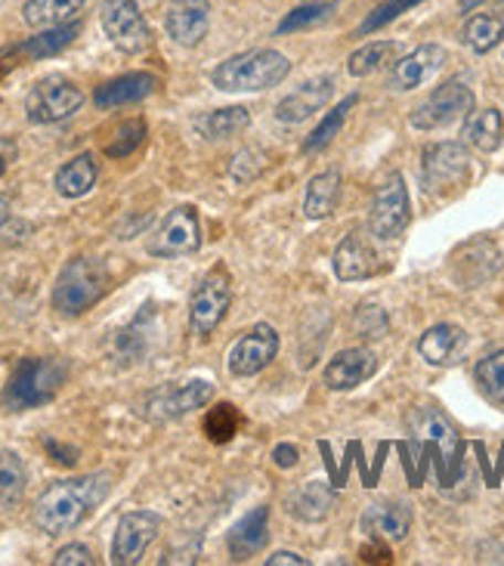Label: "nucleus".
<instances>
[{"mask_svg": "<svg viewBox=\"0 0 504 566\" xmlns=\"http://www.w3.org/2000/svg\"><path fill=\"white\" fill-rule=\"evenodd\" d=\"M375 371H378V356L368 347H350V350L337 353L325 366V384H328V390L344 394V390L366 384Z\"/></svg>", "mask_w": 504, "mask_h": 566, "instance_id": "19", "label": "nucleus"}, {"mask_svg": "<svg viewBox=\"0 0 504 566\" xmlns=\"http://www.w3.org/2000/svg\"><path fill=\"white\" fill-rule=\"evenodd\" d=\"M273 461L282 468V471H288V468H297V461H301V452H297V446L288 443H279L273 449Z\"/></svg>", "mask_w": 504, "mask_h": 566, "instance_id": "44", "label": "nucleus"}, {"mask_svg": "<svg viewBox=\"0 0 504 566\" xmlns=\"http://www.w3.org/2000/svg\"><path fill=\"white\" fill-rule=\"evenodd\" d=\"M10 155H0V174H3V170H7V165H10Z\"/></svg>", "mask_w": 504, "mask_h": 566, "instance_id": "49", "label": "nucleus"}, {"mask_svg": "<svg viewBox=\"0 0 504 566\" xmlns=\"http://www.w3.org/2000/svg\"><path fill=\"white\" fill-rule=\"evenodd\" d=\"M53 564L56 566H93L96 560H93L91 548H84V545H65V548H60V552H56Z\"/></svg>", "mask_w": 504, "mask_h": 566, "instance_id": "43", "label": "nucleus"}, {"mask_svg": "<svg viewBox=\"0 0 504 566\" xmlns=\"http://www.w3.org/2000/svg\"><path fill=\"white\" fill-rule=\"evenodd\" d=\"M359 526L371 542H402L412 530V511L402 502H375L363 511Z\"/></svg>", "mask_w": 504, "mask_h": 566, "instance_id": "20", "label": "nucleus"}, {"mask_svg": "<svg viewBox=\"0 0 504 566\" xmlns=\"http://www.w3.org/2000/svg\"><path fill=\"white\" fill-rule=\"evenodd\" d=\"M112 289V273L99 258H72L62 266L60 279L53 285V310L60 316H81L99 304Z\"/></svg>", "mask_w": 504, "mask_h": 566, "instance_id": "3", "label": "nucleus"}, {"mask_svg": "<svg viewBox=\"0 0 504 566\" xmlns=\"http://www.w3.org/2000/svg\"><path fill=\"white\" fill-rule=\"evenodd\" d=\"M353 328H356V335L363 337H381L387 335L390 319H387V313H384L381 306L363 304L356 310V316H353Z\"/></svg>", "mask_w": 504, "mask_h": 566, "instance_id": "42", "label": "nucleus"}, {"mask_svg": "<svg viewBox=\"0 0 504 566\" xmlns=\"http://www.w3.org/2000/svg\"><path fill=\"white\" fill-rule=\"evenodd\" d=\"M468 344H471V337H468L464 328L452 325V322H440V325H433L421 335L418 353L430 366H455V363H461V356L468 353Z\"/></svg>", "mask_w": 504, "mask_h": 566, "instance_id": "21", "label": "nucleus"}, {"mask_svg": "<svg viewBox=\"0 0 504 566\" xmlns=\"http://www.w3.org/2000/svg\"><path fill=\"white\" fill-rule=\"evenodd\" d=\"M359 557H363V560H375V564H390V548H387V542H378V545H366Z\"/></svg>", "mask_w": 504, "mask_h": 566, "instance_id": "45", "label": "nucleus"}, {"mask_svg": "<svg viewBox=\"0 0 504 566\" xmlns=\"http://www.w3.org/2000/svg\"><path fill=\"white\" fill-rule=\"evenodd\" d=\"M399 53L397 41H371V44L359 46L347 60V72L353 77H368L375 72H381L387 62H393V56Z\"/></svg>", "mask_w": 504, "mask_h": 566, "instance_id": "34", "label": "nucleus"}, {"mask_svg": "<svg viewBox=\"0 0 504 566\" xmlns=\"http://www.w3.org/2000/svg\"><path fill=\"white\" fill-rule=\"evenodd\" d=\"M461 137L468 146H474L480 153H495L504 139V118L498 108H483V112H471L464 118Z\"/></svg>", "mask_w": 504, "mask_h": 566, "instance_id": "28", "label": "nucleus"}, {"mask_svg": "<svg viewBox=\"0 0 504 566\" xmlns=\"http://www.w3.org/2000/svg\"><path fill=\"white\" fill-rule=\"evenodd\" d=\"M471 177V153L461 143H437L424 149L421 184L430 196H449Z\"/></svg>", "mask_w": 504, "mask_h": 566, "instance_id": "6", "label": "nucleus"}, {"mask_svg": "<svg viewBox=\"0 0 504 566\" xmlns=\"http://www.w3.org/2000/svg\"><path fill=\"white\" fill-rule=\"evenodd\" d=\"M143 139H146V122L143 118L118 124L115 137L106 143V155L108 158H127V155H134L143 146Z\"/></svg>", "mask_w": 504, "mask_h": 566, "instance_id": "40", "label": "nucleus"}, {"mask_svg": "<svg viewBox=\"0 0 504 566\" xmlns=\"http://www.w3.org/2000/svg\"><path fill=\"white\" fill-rule=\"evenodd\" d=\"M412 223V201H409V189L406 180L393 174L390 180H384L381 189L375 192L371 211H368V230L384 242L399 239Z\"/></svg>", "mask_w": 504, "mask_h": 566, "instance_id": "9", "label": "nucleus"}, {"mask_svg": "<svg viewBox=\"0 0 504 566\" xmlns=\"http://www.w3.org/2000/svg\"><path fill=\"white\" fill-rule=\"evenodd\" d=\"M474 378L483 390V397L504 406V350H495L490 356H483L474 368Z\"/></svg>", "mask_w": 504, "mask_h": 566, "instance_id": "35", "label": "nucleus"}, {"mask_svg": "<svg viewBox=\"0 0 504 566\" xmlns=\"http://www.w3.org/2000/svg\"><path fill=\"white\" fill-rule=\"evenodd\" d=\"M211 399H214V384L211 381L174 384V387L155 390L153 397L146 399L143 412L149 421H174V418H183V415L208 406Z\"/></svg>", "mask_w": 504, "mask_h": 566, "instance_id": "13", "label": "nucleus"}, {"mask_svg": "<svg viewBox=\"0 0 504 566\" xmlns=\"http://www.w3.org/2000/svg\"><path fill=\"white\" fill-rule=\"evenodd\" d=\"M158 530H161V517L155 511H130V514H124L118 526H115V538H112V564H139L146 548L158 536Z\"/></svg>", "mask_w": 504, "mask_h": 566, "instance_id": "12", "label": "nucleus"}, {"mask_svg": "<svg viewBox=\"0 0 504 566\" xmlns=\"http://www.w3.org/2000/svg\"><path fill=\"white\" fill-rule=\"evenodd\" d=\"M474 112V91L464 77H452L443 87L430 93L428 99L412 112L414 130H443L452 124L464 122Z\"/></svg>", "mask_w": 504, "mask_h": 566, "instance_id": "5", "label": "nucleus"}, {"mask_svg": "<svg viewBox=\"0 0 504 566\" xmlns=\"http://www.w3.org/2000/svg\"><path fill=\"white\" fill-rule=\"evenodd\" d=\"M239 412H235V406L230 402H220L214 406L208 418H204V433H208V440L211 443H230L232 437H235V430H239Z\"/></svg>", "mask_w": 504, "mask_h": 566, "instance_id": "39", "label": "nucleus"}, {"mask_svg": "<svg viewBox=\"0 0 504 566\" xmlns=\"http://www.w3.org/2000/svg\"><path fill=\"white\" fill-rule=\"evenodd\" d=\"M449 60L445 46L440 44H421L418 50H412L409 56L393 62L390 69V87L393 91H414V87H424L430 77L437 75L440 69Z\"/></svg>", "mask_w": 504, "mask_h": 566, "instance_id": "16", "label": "nucleus"}, {"mask_svg": "<svg viewBox=\"0 0 504 566\" xmlns=\"http://www.w3.org/2000/svg\"><path fill=\"white\" fill-rule=\"evenodd\" d=\"M409 428H412L414 437H424V440H433V443L440 446L449 468L459 464L461 437L459 430L445 421V415H440L437 409H414L412 418H409Z\"/></svg>", "mask_w": 504, "mask_h": 566, "instance_id": "25", "label": "nucleus"}, {"mask_svg": "<svg viewBox=\"0 0 504 566\" xmlns=\"http://www.w3.org/2000/svg\"><path fill=\"white\" fill-rule=\"evenodd\" d=\"M337 201H340V174L337 170H325L319 177H313L306 184L304 214L309 220H325L335 214Z\"/></svg>", "mask_w": 504, "mask_h": 566, "instance_id": "31", "label": "nucleus"}, {"mask_svg": "<svg viewBox=\"0 0 504 566\" xmlns=\"http://www.w3.org/2000/svg\"><path fill=\"white\" fill-rule=\"evenodd\" d=\"M0 3H3V0H0Z\"/></svg>", "mask_w": 504, "mask_h": 566, "instance_id": "50", "label": "nucleus"}, {"mask_svg": "<svg viewBox=\"0 0 504 566\" xmlns=\"http://www.w3.org/2000/svg\"><path fill=\"white\" fill-rule=\"evenodd\" d=\"M306 566V557H301V554L294 552H279L273 554V557H266V566Z\"/></svg>", "mask_w": 504, "mask_h": 566, "instance_id": "46", "label": "nucleus"}, {"mask_svg": "<svg viewBox=\"0 0 504 566\" xmlns=\"http://www.w3.org/2000/svg\"><path fill=\"white\" fill-rule=\"evenodd\" d=\"M99 22L112 44L118 46L127 56H137L149 46V25L139 13L137 0H106L99 7Z\"/></svg>", "mask_w": 504, "mask_h": 566, "instance_id": "10", "label": "nucleus"}, {"mask_svg": "<svg viewBox=\"0 0 504 566\" xmlns=\"http://www.w3.org/2000/svg\"><path fill=\"white\" fill-rule=\"evenodd\" d=\"M332 93H335V81L328 75L306 81V84H301L297 91L288 93V96L275 106V122L288 124V127L304 124L306 118H313V115L332 99Z\"/></svg>", "mask_w": 504, "mask_h": 566, "instance_id": "18", "label": "nucleus"}, {"mask_svg": "<svg viewBox=\"0 0 504 566\" xmlns=\"http://www.w3.org/2000/svg\"><path fill=\"white\" fill-rule=\"evenodd\" d=\"M77 34H81V22H65V25H53V29L41 31V34H34V38L22 41V44L10 46L7 53L22 62L44 60V56H56L60 50H65Z\"/></svg>", "mask_w": 504, "mask_h": 566, "instance_id": "27", "label": "nucleus"}, {"mask_svg": "<svg viewBox=\"0 0 504 566\" xmlns=\"http://www.w3.org/2000/svg\"><path fill=\"white\" fill-rule=\"evenodd\" d=\"M232 304V279L227 270H211L189 297V328L192 335H211L227 319Z\"/></svg>", "mask_w": 504, "mask_h": 566, "instance_id": "8", "label": "nucleus"}, {"mask_svg": "<svg viewBox=\"0 0 504 566\" xmlns=\"http://www.w3.org/2000/svg\"><path fill=\"white\" fill-rule=\"evenodd\" d=\"M251 124V115H248L245 106H230V108H217V112H204L199 115L192 127L196 134L204 139H232L239 137L242 130H248Z\"/></svg>", "mask_w": 504, "mask_h": 566, "instance_id": "30", "label": "nucleus"}, {"mask_svg": "<svg viewBox=\"0 0 504 566\" xmlns=\"http://www.w3.org/2000/svg\"><path fill=\"white\" fill-rule=\"evenodd\" d=\"M149 254L153 258H186V254H196L201 248V223L199 211L192 205H180L174 208L161 227L149 239Z\"/></svg>", "mask_w": 504, "mask_h": 566, "instance_id": "11", "label": "nucleus"}, {"mask_svg": "<svg viewBox=\"0 0 504 566\" xmlns=\"http://www.w3.org/2000/svg\"><path fill=\"white\" fill-rule=\"evenodd\" d=\"M291 72V62L279 50H245L211 72V84L223 93H260L279 87Z\"/></svg>", "mask_w": 504, "mask_h": 566, "instance_id": "2", "label": "nucleus"}, {"mask_svg": "<svg viewBox=\"0 0 504 566\" xmlns=\"http://www.w3.org/2000/svg\"><path fill=\"white\" fill-rule=\"evenodd\" d=\"M7 223H10V201L0 199V230H3Z\"/></svg>", "mask_w": 504, "mask_h": 566, "instance_id": "48", "label": "nucleus"}, {"mask_svg": "<svg viewBox=\"0 0 504 566\" xmlns=\"http://www.w3.org/2000/svg\"><path fill=\"white\" fill-rule=\"evenodd\" d=\"M84 106V93L69 77H41L25 96V115L31 124H56L72 118Z\"/></svg>", "mask_w": 504, "mask_h": 566, "instance_id": "7", "label": "nucleus"}, {"mask_svg": "<svg viewBox=\"0 0 504 566\" xmlns=\"http://www.w3.org/2000/svg\"><path fill=\"white\" fill-rule=\"evenodd\" d=\"M421 0H384L381 7H375L368 19L359 25V34H371V31L384 29V25H390L393 19H399L402 13H409L412 7H418Z\"/></svg>", "mask_w": 504, "mask_h": 566, "instance_id": "41", "label": "nucleus"}, {"mask_svg": "<svg viewBox=\"0 0 504 566\" xmlns=\"http://www.w3.org/2000/svg\"><path fill=\"white\" fill-rule=\"evenodd\" d=\"M165 29L180 46H199L211 29L208 0H170L165 13Z\"/></svg>", "mask_w": 504, "mask_h": 566, "instance_id": "15", "label": "nucleus"}, {"mask_svg": "<svg viewBox=\"0 0 504 566\" xmlns=\"http://www.w3.org/2000/svg\"><path fill=\"white\" fill-rule=\"evenodd\" d=\"M87 0H25L22 15L31 29H53V25H65L69 19L81 13Z\"/></svg>", "mask_w": 504, "mask_h": 566, "instance_id": "32", "label": "nucleus"}, {"mask_svg": "<svg viewBox=\"0 0 504 566\" xmlns=\"http://www.w3.org/2000/svg\"><path fill=\"white\" fill-rule=\"evenodd\" d=\"M96 158L91 153L75 155L72 161H65L60 170H56V192H60L62 199H81V196H87L96 184Z\"/></svg>", "mask_w": 504, "mask_h": 566, "instance_id": "29", "label": "nucleus"}, {"mask_svg": "<svg viewBox=\"0 0 504 566\" xmlns=\"http://www.w3.org/2000/svg\"><path fill=\"white\" fill-rule=\"evenodd\" d=\"M504 38V0L492 3L486 10L474 13L461 25V41L474 53H490L492 46Z\"/></svg>", "mask_w": 504, "mask_h": 566, "instance_id": "26", "label": "nucleus"}, {"mask_svg": "<svg viewBox=\"0 0 504 566\" xmlns=\"http://www.w3.org/2000/svg\"><path fill=\"white\" fill-rule=\"evenodd\" d=\"M279 353V335L273 325H254L245 337H239L230 350V375L235 378H254L270 366Z\"/></svg>", "mask_w": 504, "mask_h": 566, "instance_id": "14", "label": "nucleus"}, {"mask_svg": "<svg viewBox=\"0 0 504 566\" xmlns=\"http://www.w3.org/2000/svg\"><path fill=\"white\" fill-rule=\"evenodd\" d=\"M384 270L381 254L368 242L363 232H350L335 251V276L340 282H363L378 276Z\"/></svg>", "mask_w": 504, "mask_h": 566, "instance_id": "17", "label": "nucleus"}, {"mask_svg": "<svg viewBox=\"0 0 504 566\" xmlns=\"http://www.w3.org/2000/svg\"><path fill=\"white\" fill-rule=\"evenodd\" d=\"M337 502V492L322 480H306L288 495V514L301 523H322Z\"/></svg>", "mask_w": 504, "mask_h": 566, "instance_id": "24", "label": "nucleus"}, {"mask_svg": "<svg viewBox=\"0 0 504 566\" xmlns=\"http://www.w3.org/2000/svg\"><path fill=\"white\" fill-rule=\"evenodd\" d=\"M29 486V468L19 459V452H0V511H10L22 502Z\"/></svg>", "mask_w": 504, "mask_h": 566, "instance_id": "33", "label": "nucleus"}, {"mask_svg": "<svg viewBox=\"0 0 504 566\" xmlns=\"http://www.w3.org/2000/svg\"><path fill=\"white\" fill-rule=\"evenodd\" d=\"M149 322H153V306H146L137 319L130 322L118 335V353H122L124 359H139L143 356L146 340H149Z\"/></svg>", "mask_w": 504, "mask_h": 566, "instance_id": "38", "label": "nucleus"}, {"mask_svg": "<svg viewBox=\"0 0 504 566\" xmlns=\"http://www.w3.org/2000/svg\"><path fill=\"white\" fill-rule=\"evenodd\" d=\"M69 378V366L56 356H29L15 366L13 378L7 384L3 406L10 412L41 409L60 397L62 384Z\"/></svg>", "mask_w": 504, "mask_h": 566, "instance_id": "4", "label": "nucleus"}, {"mask_svg": "<svg viewBox=\"0 0 504 566\" xmlns=\"http://www.w3.org/2000/svg\"><path fill=\"white\" fill-rule=\"evenodd\" d=\"M46 449H50L53 461H60V464H75L77 461L75 449H62V446H56L53 440H46Z\"/></svg>", "mask_w": 504, "mask_h": 566, "instance_id": "47", "label": "nucleus"}, {"mask_svg": "<svg viewBox=\"0 0 504 566\" xmlns=\"http://www.w3.org/2000/svg\"><path fill=\"white\" fill-rule=\"evenodd\" d=\"M108 492H112V474H87L50 483L34 502V514H31L34 526L46 536H65L106 502Z\"/></svg>", "mask_w": 504, "mask_h": 566, "instance_id": "1", "label": "nucleus"}, {"mask_svg": "<svg viewBox=\"0 0 504 566\" xmlns=\"http://www.w3.org/2000/svg\"><path fill=\"white\" fill-rule=\"evenodd\" d=\"M155 87H158V77L155 75H149V72H130V75L115 77V81H106L103 87H96L93 103H96V108L130 106V103H139V99L153 96Z\"/></svg>", "mask_w": 504, "mask_h": 566, "instance_id": "23", "label": "nucleus"}, {"mask_svg": "<svg viewBox=\"0 0 504 566\" xmlns=\"http://www.w3.org/2000/svg\"><path fill=\"white\" fill-rule=\"evenodd\" d=\"M335 0H322V3H306V7H297V10H291L279 25H275V31L279 34H288V31H301V29H309V25H319V22H325L328 15L335 13Z\"/></svg>", "mask_w": 504, "mask_h": 566, "instance_id": "37", "label": "nucleus"}, {"mask_svg": "<svg viewBox=\"0 0 504 566\" xmlns=\"http://www.w3.org/2000/svg\"><path fill=\"white\" fill-rule=\"evenodd\" d=\"M359 103V96L356 93H350L340 106L335 108V112H328L325 118H322V124L309 134V137L304 139V153H319V149H325L332 139L337 137V130L344 127V122H347V115H350V108Z\"/></svg>", "mask_w": 504, "mask_h": 566, "instance_id": "36", "label": "nucleus"}, {"mask_svg": "<svg viewBox=\"0 0 504 566\" xmlns=\"http://www.w3.org/2000/svg\"><path fill=\"white\" fill-rule=\"evenodd\" d=\"M266 542H270V507L266 505L248 511L245 517L232 526L230 538H227L232 560H251L254 554L263 552Z\"/></svg>", "mask_w": 504, "mask_h": 566, "instance_id": "22", "label": "nucleus"}]
</instances>
